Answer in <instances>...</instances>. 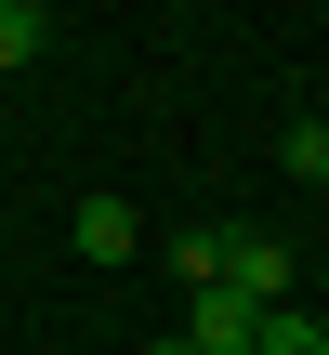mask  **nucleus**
Wrapping results in <instances>:
<instances>
[{"label":"nucleus","mask_w":329,"mask_h":355,"mask_svg":"<svg viewBox=\"0 0 329 355\" xmlns=\"http://www.w3.org/2000/svg\"><path fill=\"white\" fill-rule=\"evenodd\" d=\"M211 250H224V277H211V290H237L251 316H277V303H290V237H264V224H211Z\"/></svg>","instance_id":"nucleus-1"},{"label":"nucleus","mask_w":329,"mask_h":355,"mask_svg":"<svg viewBox=\"0 0 329 355\" xmlns=\"http://www.w3.org/2000/svg\"><path fill=\"white\" fill-rule=\"evenodd\" d=\"M158 355H185V343H158Z\"/></svg>","instance_id":"nucleus-7"},{"label":"nucleus","mask_w":329,"mask_h":355,"mask_svg":"<svg viewBox=\"0 0 329 355\" xmlns=\"http://www.w3.org/2000/svg\"><path fill=\"white\" fill-rule=\"evenodd\" d=\"M251 329H264V316H251L237 290H185V355H251Z\"/></svg>","instance_id":"nucleus-2"},{"label":"nucleus","mask_w":329,"mask_h":355,"mask_svg":"<svg viewBox=\"0 0 329 355\" xmlns=\"http://www.w3.org/2000/svg\"><path fill=\"white\" fill-rule=\"evenodd\" d=\"M251 355H329V329H317V316H303V303H277V316L251 329Z\"/></svg>","instance_id":"nucleus-5"},{"label":"nucleus","mask_w":329,"mask_h":355,"mask_svg":"<svg viewBox=\"0 0 329 355\" xmlns=\"http://www.w3.org/2000/svg\"><path fill=\"white\" fill-rule=\"evenodd\" d=\"M53 53V13L40 0H0V66H40Z\"/></svg>","instance_id":"nucleus-4"},{"label":"nucleus","mask_w":329,"mask_h":355,"mask_svg":"<svg viewBox=\"0 0 329 355\" xmlns=\"http://www.w3.org/2000/svg\"><path fill=\"white\" fill-rule=\"evenodd\" d=\"M317 132H329V119H317Z\"/></svg>","instance_id":"nucleus-8"},{"label":"nucleus","mask_w":329,"mask_h":355,"mask_svg":"<svg viewBox=\"0 0 329 355\" xmlns=\"http://www.w3.org/2000/svg\"><path fill=\"white\" fill-rule=\"evenodd\" d=\"M79 250H92V263H132L145 237H132V211H119V198H79Z\"/></svg>","instance_id":"nucleus-3"},{"label":"nucleus","mask_w":329,"mask_h":355,"mask_svg":"<svg viewBox=\"0 0 329 355\" xmlns=\"http://www.w3.org/2000/svg\"><path fill=\"white\" fill-rule=\"evenodd\" d=\"M290 171H303V184H317V198H329V132H317V119L290 132Z\"/></svg>","instance_id":"nucleus-6"}]
</instances>
